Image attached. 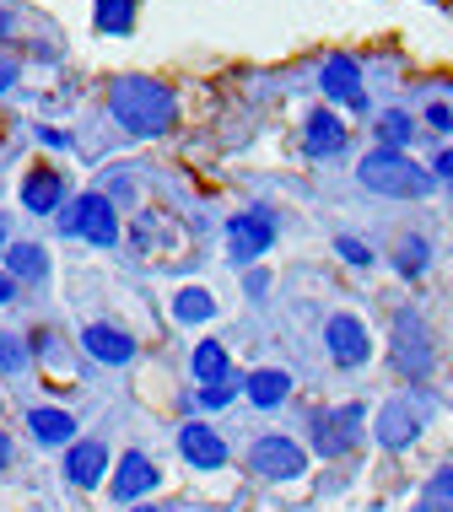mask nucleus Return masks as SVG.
I'll return each instance as SVG.
<instances>
[{
  "label": "nucleus",
  "mask_w": 453,
  "mask_h": 512,
  "mask_svg": "<svg viewBox=\"0 0 453 512\" xmlns=\"http://www.w3.org/2000/svg\"><path fill=\"white\" fill-rule=\"evenodd\" d=\"M324 340H329V356H335L340 367H362L367 351H373L362 318H351V313H335V318H329V324H324Z\"/></svg>",
  "instance_id": "obj_7"
},
{
  "label": "nucleus",
  "mask_w": 453,
  "mask_h": 512,
  "mask_svg": "<svg viewBox=\"0 0 453 512\" xmlns=\"http://www.w3.org/2000/svg\"><path fill=\"white\" fill-rule=\"evenodd\" d=\"M400 270H405V275H421V270H427V243H421V238H405V248H400Z\"/></svg>",
  "instance_id": "obj_24"
},
{
  "label": "nucleus",
  "mask_w": 453,
  "mask_h": 512,
  "mask_svg": "<svg viewBox=\"0 0 453 512\" xmlns=\"http://www.w3.org/2000/svg\"><path fill=\"white\" fill-rule=\"evenodd\" d=\"M60 227L71 232V238L98 243V248H114L119 243V211H114V200H108V195H81L71 211L60 216Z\"/></svg>",
  "instance_id": "obj_3"
},
{
  "label": "nucleus",
  "mask_w": 453,
  "mask_h": 512,
  "mask_svg": "<svg viewBox=\"0 0 453 512\" xmlns=\"http://www.w3.org/2000/svg\"><path fill=\"white\" fill-rule=\"evenodd\" d=\"M151 486H157L151 459H146V453H125V464H119V475H114V496H119V502H135V496H146Z\"/></svg>",
  "instance_id": "obj_14"
},
{
  "label": "nucleus",
  "mask_w": 453,
  "mask_h": 512,
  "mask_svg": "<svg viewBox=\"0 0 453 512\" xmlns=\"http://www.w3.org/2000/svg\"><path fill=\"white\" fill-rule=\"evenodd\" d=\"M195 378H200V383H222V378H227V351H222V340H200V351H195Z\"/></svg>",
  "instance_id": "obj_21"
},
{
  "label": "nucleus",
  "mask_w": 453,
  "mask_h": 512,
  "mask_svg": "<svg viewBox=\"0 0 453 512\" xmlns=\"http://www.w3.org/2000/svg\"><path fill=\"white\" fill-rule=\"evenodd\" d=\"M432 496L437 502H453V469H443V475L432 480Z\"/></svg>",
  "instance_id": "obj_29"
},
{
  "label": "nucleus",
  "mask_w": 453,
  "mask_h": 512,
  "mask_svg": "<svg viewBox=\"0 0 453 512\" xmlns=\"http://www.w3.org/2000/svg\"><path fill=\"white\" fill-rule=\"evenodd\" d=\"M11 81H17V71H11V65H0V92H6Z\"/></svg>",
  "instance_id": "obj_33"
},
{
  "label": "nucleus",
  "mask_w": 453,
  "mask_h": 512,
  "mask_svg": "<svg viewBox=\"0 0 453 512\" xmlns=\"http://www.w3.org/2000/svg\"><path fill=\"white\" fill-rule=\"evenodd\" d=\"M427 124L448 135V130H453V108H448V103H427Z\"/></svg>",
  "instance_id": "obj_28"
},
{
  "label": "nucleus",
  "mask_w": 453,
  "mask_h": 512,
  "mask_svg": "<svg viewBox=\"0 0 453 512\" xmlns=\"http://www.w3.org/2000/svg\"><path fill=\"white\" fill-rule=\"evenodd\" d=\"M405 141H410V119L400 114V108H394V114H383V119H378V146L400 151Z\"/></svg>",
  "instance_id": "obj_23"
},
{
  "label": "nucleus",
  "mask_w": 453,
  "mask_h": 512,
  "mask_svg": "<svg viewBox=\"0 0 453 512\" xmlns=\"http://www.w3.org/2000/svg\"><path fill=\"white\" fill-rule=\"evenodd\" d=\"M81 340H87V351L98 356V362H108V367H125L135 356V340L125 335V329H114V324H87Z\"/></svg>",
  "instance_id": "obj_13"
},
{
  "label": "nucleus",
  "mask_w": 453,
  "mask_h": 512,
  "mask_svg": "<svg viewBox=\"0 0 453 512\" xmlns=\"http://www.w3.org/2000/svg\"><path fill=\"white\" fill-rule=\"evenodd\" d=\"M135 0H98V33H130Z\"/></svg>",
  "instance_id": "obj_22"
},
{
  "label": "nucleus",
  "mask_w": 453,
  "mask_h": 512,
  "mask_svg": "<svg viewBox=\"0 0 453 512\" xmlns=\"http://www.w3.org/2000/svg\"><path fill=\"white\" fill-rule=\"evenodd\" d=\"M108 108H114V119L125 124L130 135H162L173 124V92L162 87V81H151V76L114 81Z\"/></svg>",
  "instance_id": "obj_1"
},
{
  "label": "nucleus",
  "mask_w": 453,
  "mask_h": 512,
  "mask_svg": "<svg viewBox=\"0 0 453 512\" xmlns=\"http://www.w3.org/2000/svg\"><path fill=\"white\" fill-rule=\"evenodd\" d=\"M416 432H421V415H416V405H405V399H389V405L378 410V442L383 448H410L416 442Z\"/></svg>",
  "instance_id": "obj_11"
},
{
  "label": "nucleus",
  "mask_w": 453,
  "mask_h": 512,
  "mask_svg": "<svg viewBox=\"0 0 453 512\" xmlns=\"http://www.w3.org/2000/svg\"><path fill=\"white\" fill-rule=\"evenodd\" d=\"M335 248H340V254H346V259H351V265H356V270H362V265H373V254H367V248H362V243H356V238H340Z\"/></svg>",
  "instance_id": "obj_27"
},
{
  "label": "nucleus",
  "mask_w": 453,
  "mask_h": 512,
  "mask_svg": "<svg viewBox=\"0 0 453 512\" xmlns=\"http://www.w3.org/2000/svg\"><path fill=\"white\" fill-rule=\"evenodd\" d=\"M0 238H6V227H0Z\"/></svg>",
  "instance_id": "obj_36"
},
{
  "label": "nucleus",
  "mask_w": 453,
  "mask_h": 512,
  "mask_svg": "<svg viewBox=\"0 0 453 512\" xmlns=\"http://www.w3.org/2000/svg\"><path fill=\"white\" fill-rule=\"evenodd\" d=\"M135 512H157V507H135Z\"/></svg>",
  "instance_id": "obj_34"
},
{
  "label": "nucleus",
  "mask_w": 453,
  "mask_h": 512,
  "mask_svg": "<svg viewBox=\"0 0 453 512\" xmlns=\"http://www.w3.org/2000/svg\"><path fill=\"white\" fill-rule=\"evenodd\" d=\"M249 464L265 480H297L302 475V448H297V442H286V437H259L254 453H249Z\"/></svg>",
  "instance_id": "obj_9"
},
{
  "label": "nucleus",
  "mask_w": 453,
  "mask_h": 512,
  "mask_svg": "<svg viewBox=\"0 0 453 512\" xmlns=\"http://www.w3.org/2000/svg\"><path fill=\"white\" fill-rule=\"evenodd\" d=\"M27 426H33V437L44 442V448H60V442L76 437V421L65 410H33V415H27Z\"/></svg>",
  "instance_id": "obj_17"
},
{
  "label": "nucleus",
  "mask_w": 453,
  "mask_h": 512,
  "mask_svg": "<svg viewBox=\"0 0 453 512\" xmlns=\"http://www.w3.org/2000/svg\"><path fill=\"white\" fill-rule=\"evenodd\" d=\"M44 270H49V259H44V248H38V243H17L6 254V275H11V281H44Z\"/></svg>",
  "instance_id": "obj_19"
},
{
  "label": "nucleus",
  "mask_w": 453,
  "mask_h": 512,
  "mask_svg": "<svg viewBox=\"0 0 453 512\" xmlns=\"http://www.w3.org/2000/svg\"><path fill=\"white\" fill-rule=\"evenodd\" d=\"M227 399H232V383L227 378L222 383H205V389H200V405H211V410H222Z\"/></svg>",
  "instance_id": "obj_26"
},
{
  "label": "nucleus",
  "mask_w": 453,
  "mask_h": 512,
  "mask_svg": "<svg viewBox=\"0 0 453 512\" xmlns=\"http://www.w3.org/2000/svg\"><path fill=\"white\" fill-rule=\"evenodd\" d=\"M103 464H108V453H103V442H76L71 448V459H65V475H71V486H98L103 480Z\"/></svg>",
  "instance_id": "obj_15"
},
{
  "label": "nucleus",
  "mask_w": 453,
  "mask_h": 512,
  "mask_svg": "<svg viewBox=\"0 0 453 512\" xmlns=\"http://www.w3.org/2000/svg\"><path fill=\"white\" fill-rule=\"evenodd\" d=\"M356 178H362L373 195H389V200H421V195L432 189V173L416 168L405 151H389V146L367 151L362 168H356Z\"/></svg>",
  "instance_id": "obj_2"
},
{
  "label": "nucleus",
  "mask_w": 453,
  "mask_h": 512,
  "mask_svg": "<svg viewBox=\"0 0 453 512\" xmlns=\"http://www.w3.org/2000/svg\"><path fill=\"white\" fill-rule=\"evenodd\" d=\"M302 151L308 157H335V151H346V124H340L335 114H308V124H302Z\"/></svg>",
  "instance_id": "obj_12"
},
{
  "label": "nucleus",
  "mask_w": 453,
  "mask_h": 512,
  "mask_svg": "<svg viewBox=\"0 0 453 512\" xmlns=\"http://www.w3.org/2000/svg\"><path fill=\"white\" fill-rule=\"evenodd\" d=\"M270 243H276V221H270V211H243V216L227 221V254L238 259V265H254Z\"/></svg>",
  "instance_id": "obj_5"
},
{
  "label": "nucleus",
  "mask_w": 453,
  "mask_h": 512,
  "mask_svg": "<svg viewBox=\"0 0 453 512\" xmlns=\"http://www.w3.org/2000/svg\"><path fill=\"white\" fill-rule=\"evenodd\" d=\"M60 195H65V184H60V173H54V168H38V173L22 184V205H27V211H38V216L54 211V205H60Z\"/></svg>",
  "instance_id": "obj_16"
},
{
  "label": "nucleus",
  "mask_w": 453,
  "mask_h": 512,
  "mask_svg": "<svg viewBox=\"0 0 453 512\" xmlns=\"http://www.w3.org/2000/svg\"><path fill=\"white\" fill-rule=\"evenodd\" d=\"M319 81H324V98H329V103H346L351 114H362V108H367L362 71H356V60H346V54H329Z\"/></svg>",
  "instance_id": "obj_8"
},
{
  "label": "nucleus",
  "mask_w": 453,
  "mask_h": 512,
  "mask_svg": "<svg viewBox=\"0 0 453 512\" xmlns=\"http://www.w3.org/2000/svg\"><path fill=\"white\" fill-rule=\"evenodd\" d=\"M6 464H11V437L0 432V469H6Z\"/></svg>",
  "instance_id": "obj_32"
},
{
  "label": "nucleus",
  "mask_w": 453,
  "mask_h": 512,
  "mask_svg": "<svg viewBox=\"0 0 453 512\" xmlns=\"http://www.w3.org/2000/svg\"><path fill=\"white\" fill-rule=\"evenodd\" d=\"M356 437H362V410L346 405V410H324L319 426H313V448L324 453V459H346L356 448Z\"/></svg>",
  "instance_id": "obj_6"
},
{
  "label": "nucleus",
  "mask_w": 453,
  "mask_h": 512,
  "mask_svg": "<svg viewBox=\"0 0 453 512\" xmlns=\"http://www.w3.org/2000/svg\"><path fill=\"white\" fill-rule=\"evenodd\" d=\"M173 313L184 318V324H205V318L216 313V297H211V292H200V286H184V292L173 297Z\"/></svg>",
  "instance_id": "obj_20"
},
{
  "label": "nucleus",
  "mask_w": 453,
  "mask_h": 512,
  "mask_svg": "<svg viewBox=\"0 0 453 512\" xmlns=\"http://www.w3.org/2000/svg\"><path fill=\"white\" fill-rule=\"evenodd\" d=\"M286 394H292V378L276 372V367H265V372H254V378H249V399H254L259 410H276Z\"/></svg>",
  "instance_id": "obj_18"
},
{
  "label": "nucleus",
  "mask_w": 453,
  "mask_h": 512,
  "mask_svg": "<svg viewBox=\"0 0 453 512\" xmlns=\"http://www.w3.org/2000/svg\"><path fill=\"white\" fill-rule=\"evenodd\" d=\"M0 33H6V17H0Z\"/></svg>",
  "instance_id": "obj_35"
},
{
  "label": "nucleus",
  "mask_w": 453,
  "mask_h": 512,
  "mask_svg": "<svg viewBox=\"0 0 453 512\" xmlns=\"http://www.w3.org/2000/svg\"><path fill=\"white\" fill-rule=\"evenodd\" d=\"M11 297H17V281H11L6 270H0V302H11Z\"/></svg>",
  "instance_id": "obj_31"
},
{
  "label": "nucleus",
  "mask_w": 453,
  "mask_h": 512,
  "mask_svg": "<svg viewBox=\"0 0 453 512\" xmlns=\"http://www.w3.org/2000/svg\"><path fill=\"white\" fill-rule=\"evenodd\" d=\"M178 448H184V459L195 469H222L227 464V442L216 437V426H205V421H189L184 432H178Z\"/></svg>",
  "instance_id": "obj_10"
},
{
  "label": "nucleus",
  "mask_w": 453,
  "mask_h": 512,
  "mask_svg": "<svg viewBox=\"0 0 453 512\" xmlns=\"http://www.w3.org/2000/svg\"><path fill=\"white\" fill-rule=\"evenodd\" d=\"M22 362H27L22 340L17 335H0V372H22Z\"/></svg>",
  "instance_id": "obj_25"
},
{
  "label": "nucleus",
  "mask_w": 453,
  "mask_h": 512,
  "mask_svg": "<svg viewBox=\"0 0 453 512\" xmlns=\"http://www.w3.org/2000/svg\"><path fill=\"white\" fill-rule=\"evenodd\" d=\"M389 356H394V367H400L405 378H427V372H432V340H427V329H421L416 313H400V318H394V345H389Z\"/></svg>",
  "instance_id": "obj_4"
},
{
  "label": "nucleus",
  "mask_w": 453,
  "mask_h": 512,
  "mask_svg": "<svg viewBox=\"0 0 453 512\" xmlns=\"http://www.w3.org/2000/svg\"><path fill=\"white\" fill-rule=\"evenodd\" d=\"M432 168H437V178H453V151H443V157H437Z\"/></svg>",
  "instance_id": "obj_30"
},
{
  "label": "nucleus",
  "mask_w": 453,
  "mask_h": 512,
  "mask_svg": "<svg viewBox=\"0 0 453 512\" xmlns=\"http://www.w3.org/2000/svg\"><path fill=\"white\" fill-rule=\"evenodd\" d=\"M421 512H427V507H421Z\"/></svg>",
  "instance_id": "obj_37"
}]
</instances>
